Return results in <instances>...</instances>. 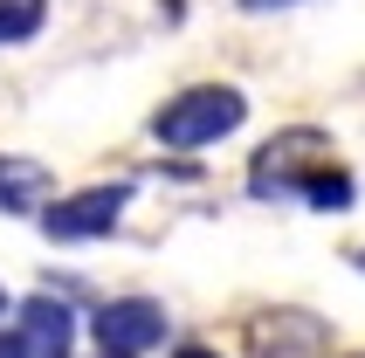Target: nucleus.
<instances>
[{"label": "nucleus", "instance_id": "1a4fd4ad", "mask_svg": "<svg viewBox=\"0 0 365 358\" xmlns=\"http://www.w3.org/2000/svg\"><path fill=\"white\" fill-rule=\"evenodd\" d=\"M41 21H48V0H0V41L41 35Z\"/></svg>", "mask_w": 365, "mask_h": 358}, {"label": "nucleus", "instance_id": "f257e3e1", "mask_svg": "<svg viewBox=\"0 0 365 358\" xmlns=\"http://www.w3.org/2000/svg\"><path fill=\"white\" fill-rule=\"evenodd\" d=\"M242 118H248V97L235 83H193L152 118V138L165 152H200V145H221L227 131H242Z\"/></svg>", "mask_w": 365, "mask_h": 358}, {"label": "nucleus", "instance_id": "9b49d317", "mask_svg": "<svg viewBox=\"0 0 365 358\" xmlns=\"http://www.w3.org/2000/svg\"><path fill=\"white\" fill-rule=\"evenodd\" d=\"M0 358H28V344H21V338H0Z\"/></svg>", "mask_w": 365, "mask_h": 358}, {"label": "nucleus", "instance_id": "39448f33", "mask_svg": "<svg viewBox=\"0 0 365 358\" xmlns=\"http://www.w3.org/2000/svg\"><path fill=\"white\" fill-rule=\"evenodd\" d=\"M248 344H255V358H310L324 352V324L304 317V310H276V317L248 324Z\"/></svg>", "mask_w": 365, "mask_h": 358}, {"label": "nucleus", "instance_id": "f03ea898", "mask_svg": "<svg viewBox=\"0 0 365 358\" xmlns=\"http://www.w3.org/2000/svg\"><path fill=\"white\" fill-rule=\"evenodd\" d=\"M124 207H131V186H83V193L56 200V207H41V227H48V241H97L110 235L124 220Z\"/></svg>", "mask_w": 365, "mask_h": 358}, {"label": "nucleus", "instance_id": "423d86ee", "mask_svg": "<svg viewBox=\"0 0 365 358\" xmlns=\"http://www.w3.org/2000/svg\"><path fill=\"white\" fill-rule=\"evenodd\" d=\"M69 331H76L69 303H56V297H28L21 303V331L14 338L28 344V358H69Z\"/></svg>", "mask_w": 365, "mask_h": 358}, {"label": "nucleus", "instance_id": "f8f14e48", "mask_svg": "<svg viewBox=\"0 0 365 358\" xmlns=\"http://www.w3.org/2000/svg\"><path fill=\"white\" fill-rule=\"evenodd\" d=\"M359 269H365V248H359Z\"/></svg>", "mask_w": 365, "mask_h": 358}, {"label": "nucleus", "instance_id": "9d476101", "mask_svg": "<svg viewBox=\"0 0 365 358\" xmlns=\"http://www.w3.org/2000/svg\"><path fill=\"white\" fill-rule=\"evenodd\" d=\"M248 14H269V7H297V0H242Z\"/></svg>", "mask_w": 365, "mask_h": 358}, {"label": "nucleus", "instance_id": "0eeeda50", "mask_svg": "<svg viewBox=\"0 0 365 358\" xmlns=\"http://www.w3.org/2000/svg\"><path fill=\"white\" fill-rule=\"evenodd\" d=\"M48 165L35 159H14V152H0V214H28V207H41L48 200Z\"/></svg>", "mask_w": 365, "mask_h": 358}, {"label": "nucleus", "instance_id": "ddd939ff", "mask_svg": "<svg viewBox=\"0 0 365 358\" xmlns=\"http://www.w3.org/2000/svg\"><path fill=\"white\" fill-rule=\"evenodd\" d=\"M0 310H7V297H0Z\"/></svg>", "mask_w": 365, "mask_h": 358}, {"label": "nucleus", "instance_id": "20e7f679", "mask_svg": "<svg viewBox=\"0 0 365 358\" xmlns=\"http://www.w3.org/2000/svg\"><path fill=\"white\" fill-rule=\"evenodd\" d=\"M159 338H165V310L152 297H118V303L97 310V344L110 358H138V352H152Z\"/></svg>", "mask_w": 365, "mask_h": 358}, {"label": "nucleus", "instance_id": "6e6552de", "mask_svg": "<svg viewBox=\"0 0 365 358\" xmlns=\"http://www.w3.org/2000/svg\"><path fill=\"white\" fill-rule=\"evenodd\" d=\"M304 200L317 207V214H345V207H351V173H338V165H317V173L304 179Z\"/></svg>", "mask_w": 365, "mask_h": 358}, {"label": "nucleus", "instance_id": "7ed1b4c3", "mask_svg": "<svg viewBox=\"0 0 365 358\" xmlns=\"http://www.w3.org/2000/svg\"><path fill=\"white\" fill-rule=\"evenodd\" d=\"M317 165H331V138L310 131V124H297V131H283V138L262 145V159H255V193H304V179L317 173Z\"/></svg>", "mask_w": 365, "mask_h": 358}]
</instances>
